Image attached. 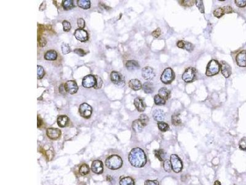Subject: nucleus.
Wrapping results in <instances>:
<instances>
[{"instance_id":"1","label":"nucleus","mask_w":246,"mask_h":185,"mask_svg":"<svg viewBox=\"0 0 246 185\" xmlns=\"http://www.w3.org/2000/svg\"><path fill=\"white\" fill-rule=\"evenodd\" d=\"M129 161L131 164L137 168L144 167L147 163V157L145 152L139 147L132 149L129 154Z\"/></svg>"},{"instance_id":"2","label":"nucleus","mask_w":246,"mask_h":185,"mask_svg":"<svg viewBox=\"0 0 246 185\" xmlns=\"http://www.w3.org/2000/svg\"><path fill=\"white\" fill-rule=\"evenodd\" d=\"M105 165L111 170H117L122 167L123 160L118 155H111L106 159Z\"/></svg>"},{"instance_id":"3","label":"nucleus","mask_w":246,"mask_h":185,"mask_svg":"<svg viewBox=\"0 0 246 185\" xmlns=\"http://www.w3.org/2000/svg\"><path fill=\"white\" fill-rule=\"evenodd\" d=\"M220 70V64L215 60H211L207 66L206 76L211 77L217 75Z\"/></svg>"},{"instance_id":"4","label":"nucleus","mask_w":246,"mask_h":185,"mask_svg":"<svg viewBox=\"0 0 246 185\" xmlns=\"http://www.w3.org/2000/svg\"><path fill=\"white\" fill-rule=\"evenodd\" d=\"M175 79V73L171 68H167L162 72L161 80L164 84H169Z\"/></svg>"},{"instance_id":"5","label":"nucleus","mask_w":246,"mask_h":185,"mask_svg":"<svg viewBox=\"0 0 246 185\" xmlns=\"http://www.w3.org/2000/svg\"><path fill=\"white\" fill-rule=\"evenodd\" d=\"M171 162L172 168L175 173H178L182 170L183 165L182 160L176 154H172L171 156Z\"/></svg>"},{"instance_id":"6","label":"nucleus","mask_w":246,"mask_h":185,"mask_svg":"<svg viewBox=\"0 0 246 185\" xmlns=\"http://www.w3.org/2000/svg\"><path fill=\"white\" fill-rule=\"evenodd\" d=\"M196 77V70L193 67L187 68L182 75V79L186 83H191Z\"/></svg>"},{"instance_id":"7","label":"nucleus","mask_w":246,"mask_h":185,"mask_svg":"<svg viewBox=\"0 0 246 185\" xmlns=\"http://www.w3.org/2000/svg\"><path fill=\"white\" fill-rule=\"evenodd\" d=\"M93 109L90 105L87 103H83L80 105L79 108V113L82 117L85 119L90 118L92 114Z\"/></svg>"},{"instance_id":"8","label":"nucleus","mask_w":246,"mask_h":185,"mask_svg":"<svg viewBox=\"0 0 246 185\" xmlns=\"http://www.w3.org/2000/svg\"><path fill=\"white\" fill-rule=\"evenodd\" d=\"M111 80L115 84L120 86H123L125 84V81L124 78L120 73L116 71H113L110 74Z\"/></svg>"},{"instance_id":"9","label":"nucleus","mask_w":246,"mask_h":185,"mask_svg":"<svg viewBox=\"0 0 246 185\" xmlns=\"http://www.w3.org/2000/svg\"><path fill=\"white\" fill-rule=\"evenodd\" d=\"M96 83V77L93 75H88L86 76L83 80V86L84 88H90L94 87Z\"/></svg>"},{"instance_id":"10","label":"nucleus","mask_w":246,"mask_h":185,"mask_svg":"<svg viewBox=\"0 0 246 185\" xmlns=\"http://www.w3.org/2000/svg\"><path fill=\"white\" fill-rule=\"evenodd\" d=\"M75 38L81 42H85L88 40L89 36L87 32L83 29H76L74 32Z\"/></svg>"},{"instance_id":"11","label":"nucleus","mask_w":246,"mask_h":185,"mask_svg":"<svg viewBox=\"0 0 246 185\" xmlns=\"http://www.w3.org/2000/svg\"><path fill=\"white\" fill-rule=\"evenodd\" d=\"M65 87L67 92L71 94L76 93L78 90V86H77L76 82L73 80L67 81L65 84Z\"/></svg>"},{"instance_id":"12","label":"nucleus","mask_w":246,"mask_h":185,"mask_svg":"<svg viewBox=\"0 0 246 185\" xmlns=\"http://www.w3.org/2000/svg\"><path fill=\"white\" fill-rule=\"evenodd\" d=\"M220 67L225 78H228L231 75V67L225 61L222 60L220 63Z\"/></svg>"},{"instance_id":"13","label":"nucleus","mask_w":246,"mask_h":185,"mask_svg":"<svg viewBox=\"0 0 246 185\" xmlns=\"http://www.w3.org/2000/svg\"><path fill=\"white\" fill-rule=\"evenodd\" d=\"M46 134L50 139L57 140L60 137L61 131L59 128H49L47 129Z\"/></svg>"},{"instance_id":"14","label":"nucleus","mask_w":246,"mask_h":185,"mask_svg":"<svg viewBox=\"0 0 246 185\" xmlns=\"http://www.w3.org/2000/svg\"><path fill=\"white\" fill-rule=\"evenodd\" d=\"M92 171L97 174H101L103 171V165L101 160H96L92 163Z\"/></svg>"},{"instance_id":"15","label":"nucleus","mask_w":246,"mask_h":185,"mask_svg":"<svg viewBox=\"0 0 246 185\" xmlns=\"http://www.w3.org/2000/svg\"><path fill=\"white\" fill-rule=\"evenodd\" d=\"M237 64L241 67H246V51H242L239 53L236 57Z\"/></svg>"},{"instance_id":"16","label":"nucleus","mask_w":246,"mask_h":185,"mask_svg":"<svg viewBox=\"0 0 246 185\" xmlns=\"http://www.w3.org/2000/svg\"><path fill=\"white\" fill-rule=\"evenodd\" d=\"M154 76V70L151 67L147 66L142 69V76L145 80H151Z\"/></svg>"},{"instance_id":"17","label":"nucleus","mask_w":246,"mask_h":185,"mask_svg":"<svg viewBox=\"0 0 246 185\" xmlns=\"http://www.w3.org/2000/svg\"><path fill=\"white\" fill-rule=\"evenodd\" d=\"M134 104L138 112H144V111L145 110L146 105L145 104L144 100L142 98L140 97H136L134 100Z\"/></svg>"},{"instance_id":"18","label":"nucleus","mask_w":246,"mask_h":185,"mask_svg":"<svg viewBox=\"0 0 246 185\" xmlns=\"http://www.w3.org/2000/svg\"><path fill=\"white\" fill-rule=\"evenodd\" d=\"M153 117L154 119L158 122H162L165 119V114L162 109H155L153 113Z\"/></svg>"},{"instance_id":"19","label":"nucleus","mask_w":246,"mask_h":185,"mask_svg":"<svg viewBox=\"0 0 246 185\" xmlns=\"http://www.w3.org/2000/svg\"><path fill=\"white\" fill-rule=\"evenodd\" d=\"M129 86L131 89L135 91L139 90L141 88L142 86L141 82L137 79H132L129 82Z\"/></svg>"},{"instance_id":"20","label":"nucleus","mask_w":246,"mask_h":185,"mask_svg":"<svg viewBox=\"0 0 246 185\" xmlns=\"http://www.w3.org/2000/svg\"><path fill=\"white\" fill-rule=\"evenodd\" d=\"M126 67L129 70L133 71L139 69L140 66L136 60H130L127 61V63L126 64Z\"/></svg>"},{"instance_id":"21","label":"nucleus","mask_w":246,"mask_h":185,"mask_svg":"<svg viewBox=\"0 0 246 185\" xmlns=\"http://www.w3.org/2000/svg\"><path fill=\"white\" fill-rule=\"evenodd\" d=\"M69 122V119L67 116H60L57 118V124L60 127H65Z\"/></svg>"},{"instance_id":"22","label":"nucleus","mask_w":246,"mask_h":185,"mask_svg":"<svg viewBox=\"0 0 246 185\" xmlns=\"http://www.w3.org/2000/svg\"><path fill=\"white\" fill-rule=\"evenodd\" d=\"M158 94L162 97L163 98L164 100H167L170 97V94H171V91L169 89H167V88H161L159 91H158Z\"/></svg>"},{"instance_id":"23","label":"nucleus","mask_w":246,"mask_h":185,"mask_svg":"<svg viewBox=\"0 0 246 185\" xmlns=\"http://www.w3.org/2000/svg\"><path fill=\"white\" fill-rule=\"evenodd\" d=\"M57 57V53L54 50L47 51L44 54V59L49 60H54Z\"/></svg>"},{"instance_id":"24","label":"nucleus","mask_w":246,"mask_h":185,"mask_svg":"<svg viewBox=\"0 0 246 185\" xmlns=\"http://www.w3.org/2000/svg\"><path fill=\"white\" fill-rule=\"evenodd\" d=\"M132 127V129L134 130V131L137 133L140 132L142 130V129H143V128L144 127L143 125H142V124L138 119L133 122Z\"/></svg>"},{"instance_id":"25","label":"nucleus","mask_w":246,"mask_h":185,"mask_svg":"<svg viewBox=\"0 0 246 185\" xmlns=\"http://www.w3.org/2000/svg\"><path fill=\"white\" fill-rule=\"evenodd\" d=\"M120 185H135L134 180L129 177H124L120 181Z\"/></svg>"},{"instance_id":"26","label":"nucleus","mask_w":246,"mask_h":185,"mask_svg":"<svg viewBox=\"0 0 246 185\" xmlns=\"http://www.w3.org/2000/svg\"><path fill=\"white\" fill-rule=\"evenodd\" d=\"M143 90L145 93H152L154 91L153 85L149 82H145L143 85Z\"/></svg>"},{"instance_id":"27","label":"nucleus","mask_w":246,"mask_h":185,"mask_svg":"<svg viewBox=\"0 0 246 185\" xmlns=\"http://www.w3.org/2000/svg\"><path fill=\"white\" fill-rule=\"evenodd\" d=\"M62 6L65 10H70L74 7L72 0H65L62 2Z\"/></svg>"},{"instance_id":"28","label":"nucleus","mask_w":246,"mask_h":185,"mask_svg":"<svg viewBox=\"0 0 246 185\" xmlns=\"http://www.w3.org/2000/svg\"><path fill=\"white\" fill-rule=\"evenodd\" d=\"M77 5L82 9H87L90 7V2L88 0H79L77 1Z\"/></svg>"},{"instance_id":"29","label":"nucleus","mask_w":246,"mask_h":185,"mask_svg":"<svg viewBox=\"0 0 246 185\" xmlns=\"http://www.w3.org/2000/svg\"><path fill=\"white\" fill-rule=\"evenodd\" d=\"M79 172H80V175H81L83 176H84V175H86L89 174V172H90V168H89V165L86 164H83L80 168Z\"/></svg>"},{"instance_id":"30","label":"nucleus","mask_w":246,"mask_h":185,"mask_svg":"<svg viewBox=\"0 0 246 185\" xmlns=\"http://www.w3.org/2000/svg\"><path fill=\"white\" fill-rule=\"evenodd\" d=\"M155 156H156L160 161H163L165 156H166V153L164 150H155L154 151Z\"/></svg>"},{"instance_id":"31","label":"nucleus","mask_w":246,"mask_h":185,"mask_svg":"<svg viewBox=\"0 0 246 185\" xmlns=\"http://www.w3.org/2000/svg\"><path fill=\"white\" fill-rule=\"evenodd\" d=\"M225 14V12L224 7L217 8L214 11V15L217 18H220Z\"/></svg>"},{"instance_id":"32","label":"nucleus","mask_w":246,"mask_h":185,"mask_svg":"<svg viewBox=\"0 0 246 185\" xmlns=\"http://www.w3.org/2000/svg\"><path fill=\"white\" fill-rule=\"evenodd\" d=\"M172 124L175 125V126H178L181 124L182 123V120H181L180 116L177 114H173L172 116Z\"/></svg>"},{"instance_id":"33","label":"nucleus","mask_w":246,"mask_h":185,"mask_svg":"<svg viewBox=\"0 0 246 185\" xmlns=\"http://www.w3.org/2000/svg\"><path fill=\"white\" fill-rule=\"evenodd\" d=\"M154 101L155 104L159 105V106L164 105L166 104V100H164V99L162 98L159 94H156L154 96Z\"/></svg>"},{"instance_id":"34","label":"nucleus","mask_w":246,"mask_h":185,"mask_svg":"<svg viewBox=\"0 0 246 185\" xmlns=\"http://www.w3.org/2000/svg\"><path fill=\"white\" fill-rule=\"evenodd\" d=\"M158 126L159 129L162 131V132H165L167 131L169 129V125L167 124V123L164 122H160L158 123Z\"/></svg>"},{"instance_id":"35","label":"nucleus","mask_w":246,"mask_h":185,"mask_svg":"<svg viewBox=\"0 0 246 185\" xmlns=\"http://www.w3.org/2000/svg\"><path fill=\"white\" fill-rule=\"evenodd\" d=\"M138 120H140V122H141L142 125H143L144 127L148 124V123L149 122V119H148V116L147 115H145V114H141Z\"/></svg>"},{"instance_id":"36","label":"nucleus","mask_w":246,"mask_h":185,"mask_svg":"<svg viewBox=\"0 0 246 185\" xmlns=\"http://www.w3.org/2000/svg\"><path fill=\"white\" fill-rule=\"evenodd\" d=\"M44 76V70L43 67L40 66H37V76L38 79H42Z\"/></svg>"},{"instance_id":"37","label":"nucleus","mask_w":246,"mask_h":185,"mask_svg":"<svg viewBox=\"0 0 246 185\" xmlns=\"http://www.w3.org/2000/svg\"><path fill=\"white\" fill-rule=\"evenodd\" d=\"M163 167H164V170L166 171L170 172L171 171V169H172V165H171V160H166L164 161V162Z\"/></svg>"},{"instance_id":"38","label":"nucleus","mask_w":246,"mask_h":185,"mask_svg":"<svg viewBox=\"0 0 246 185\" xmlns=\"http://www.w3.org/2000/svg\"><path fill=\"white\" fill-rule=\"evenodd\" d=\"M40 151L43 152V153L46 157L47 159L49 160V161H50V160H51L52 159H53V157H54L53 151L48 150V151Z\"/></svg>"},{"instance_id":"39","label":"nucleus","mask_w":246,"mask_h":185,"mask_svg":"<svg viewBox=\"0 0 246 185\" xmlns=\"http://www.w3.org/2000/svg\"><path fill=\"white\" fill-rule=\"evenodd\" d=\"M62 51L63 54H68L71 51L70 46L67 43H63L62 45Z\"/></svg>"},{"instance_id":"40","label":"nucleus","mask_w":246,"mask_h":185,"mask_svg":"<svg viewBox=\"0 0 246 185\" xmlns=\"http://www.w3.org/2000/svg\"><path fill=\"white\" fill-rule=\"evenodd\" d=\"M239 146L241 150L246 151V137H244L240 140Z\"/></svg>"},{"instance_id":"41","label":"nucleus","mask_w":246,"mask_h":185,"mask_svg":"<svg viewBox=\"0 0 246 185\" xmlns=\"http://www.w3.org/2000/svg\"><path fill=\"white\" fill-rule=\"evenodd\" d=\"M96 77V85L94 86V88L95 89H100L103 84V82L102 80L101 79L100 77H98V76H95Z\"/></svg>"},{"instance_id":"42","label":"nucleus","mask_w":246,"mask_h":185,"mask_svg":"<svg viewBox=\"0 0 246 185\" xmlns=\"http://www.w3.org/2000/svg\"><path fill=\"white\" fill-rule=\"evenodd\" d=\"M196 6L198 8V9L199 10V11L201 12V13H204V4H203V2L201 1V0H197V1L195 2Z\"/></svg>"},{"instance_id":"43","label":"nucleus","mask_w":246,"mask_h":185,"mask_svg":"<svg viewBox=\"0 0 246 185\" xmlns=\"http://www.w3.org/2000/svg\"><path fill=\"white\" fill-rule=\"evenodd\" d=\"M63 30L65 32H69L71 27L70 23L67 20L63 21Z\"/></svg>"},{"instance_id":"44","label":"nucleus","mask_w":246,"mask_h":185,"mask_svg":"<svg viewBox=\"0 0 246 185\" xmlns=\"http://www.w3.org/2000/svg\"><path fill=\"white\" fill-rule=\"evenodd\" d=\"M179 2H181L180 4L184 6L190 7L194 5V2H195V1H190V0L188 1V0H184V1H180Z\"/></svg>"},{"instance_id":"45","label":"nucleus","mask_w":246,"mask_h":185,"mask_svg":"<svg viewBox=\"0 0 246 185\" xmlns=\"http://www.w3.org/2000/svg\"><path fill=\"white\" fill-rule=\"evenodd\" d=\"M235 3L239 8H244L246 6V0H236Z\"/></svg>"},{"instance_id":"46","label":"nucleus","mask_w":246,"mask_h":185,"mask_svg":"<svg viewBox=\"0 0 246 185\" xmlns=\"http://www.w3.org/2000/svg\"><path fill=\"white\" fill-rule=\"evenodd\" d=\"M184 49H185L186 50H187V51H189V52H191V51L193 50V49H194V46H193V45H192L191 43H189V42H185Z\"/></svg>"},{"instance_id":"47","label":"nucleus","mask_w":246,"mask_h":185,"mask_svg":"<svg viewBox=\"0 0 246 185\" xmlns=\"http://www.w3.org/2000/svg\"><path fill=\"white\" fill-rule=\"evenodd\" d=\"M74 53L75 54H77V55H79V56H81V57H83V56H84L86 54V53H85V52H84V51L83 50V49H80V48L75 49L74 50Z\"/></svg>"},{"instance_id":"48","label":"nucleus","mask_w":246,"mask_h":185,"mask_svg":"<svg viewBox=\"0 0 246 185\" xmlns=\"http://www.w3.org/2000/svg\"><path fill=\"white\" fill-rule=\"evenodd\" d=\"M144 185H159V182L158 180H146L145 181Z\"/></svg>"},{"instance_id":"49","label":"nucleus","mask_w":246,"mask_h":185,"mask_svg":"<svg viewBox=\"0 0 246 185\" xmlns=\"http://www.w3.org/2000/svg\"><path fill=\"white\" fill-rule=\"evenodd\" d=\"M77 26L80 29H83L85 26V22L83 19L80 18L77 20Z\"/></svg>"},{"instance_id":"50","label":"nucleus","mask_w":246,"mask_h":185,"mask_svg":"<svg viewBox=\"0 0 246 185\" xmlns=\"http://www.w3.org/2000/svg\"><path fill=\"white\" fill-rule=\"evenodd\" d=\"M160 35H161V30H160L159 28H158L157 29H156L154 31H153V33H152L153 36L154 37V38H156V39L158 38V37L160 36Z\"/></svg>"},{"instance_id":"51","label":"nucleus","mask_w":246,"mask_h":185,"mask_svg":"<svg viewBox=\"0 0 246 185\" xmlns=\"http://www.w3.org/2000/svg\"><path fill=\"white\" fill-rule=\"evenodd\" d=\"M59 89L60 93L61 94H62L63 95H65L66 93H67V91H66L65 87V85H64V84H61V85H60V86H59Z\"/></svg>"},{"instance_id":"52","label":"nucleus","mask_w":246,"mask_h":185,"mask_svg":"<svg viewBox=\"0 0 246 185\" xmlns=\"http://www.w3.org/2000/svg\"><path fill=\"white\" fill-rule=\"evenodd\" d=\"M46 43H47V41L46 39L44 38V37H41L40 40H39V45H40L41 47L44 46L46 45Z\"/></svg>"},{"instance_id":"53","label":"nucleus","mask_w":246,"mask_h":185,"mask_svg":"<svg viewBox=\"0 0 246 185\" xmlns=\"http://www.w3.org/2000/svg\"><path fill=\"white\" fill-rule=\"evenodd\" d=\"M185 43V42H184V41H178V42H177V46H178V48H180L184 49Z\"/></svg>"},{"instance_id":"54","label":"nucleus","mask_w":246,"mask_h":185,"mask_svg":"<svg viewBox=\"0 0 246 185\" xmlns=\"http://www.w3.org/2000/svg\"><path fill=\"white\" fill-rule=\"evenodd\" d=\"M224 9H225V14H229V13H231V12H232V9L231 7L230 6H225L224 7Z\"/></svg>"},{"instance_id":"55","label":"nucleus","mask_w":246,"mask_h":185,"mask_svg":"<svg viewBox=\"0 0 246 185\" xmlns=\"http://www.w3.org/2000/svg\"><path fill=\"white\" fill-rule=\"evenodd\" d=\"M46 2H44L41 5V6H40V11H44V10L46 9Z\"/></svg>"},{"instance_id":"56","label":"nucleus","mask_w":246,"mask_h":185,"mask_svg":"<svg viewBox=\"0 0 246 185\" xmlns=\"http://www.w3.org/2000/svg\"><path fill=\"white\" fill-rule=\"evenodd\" d=\"M43 124V121L41 119L38 117V127H41Z\"/></svg>"},{"instance_id":"57","label":"nucleus","mask_w":246,"mask_h":185,"mask_svg":"<svg viewBox=\"0 0 246 185\" xmlns=\"http://www.w3.org/2000/svg\"><path fill=\"white\" fill-rule=\"evenodd\" d=\"M214 185H221V183L219 181H216L215 182V183H214Z\"/></svg>"}]
</instances>
